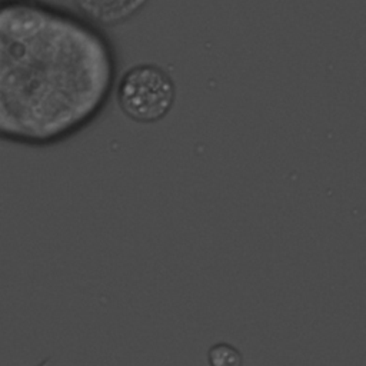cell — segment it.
<instances>
[{"instance_id": "cell-4", "label": "cell", "mask_w": 366, "mask_h": 366, "mask_svg": "<svg viewBox=\"0 0 366 366\" xmlns=\"http://www.w3.org/2000/svg\"><path fill=\"white\" fill-rule=\"evenodd\" d=\"M206 357L209 366H243L242 352L227 342H217L212 345Z\"/></svg>"}, {"instance_id": "cell-3", "label": "cell", "mask_w": 366, "mask_h": 366, "mask_svg": "<svg viewBox=\"0 0 366 366\" xmlns=\"http://www.w3.org/2000/svg\"><path fill=\"white\" fill-rule=\"evenodd\" d=\"M150 0H71L76 11L99 27H114L136 17Z\"/></svg>"}, {"instance_id": "cell-2", "label": "cell", "mask_w": 366, "mask_h": 366, "mask_svg": "<svg viewBox=\"0 0 366 366\" xmlns=\"http://www.w3.org/2000/svg\"><path fill=\"white\" fill-rule=\"evenodd\" d=\"M176 93L174 79L156 63L130 66L117 77L113 90L120 112L139 124L163 120L174 106Z\"/></svg>"}, {"instance_id": "cell-1", "label": "cell", "mask_w": 366, "mask_h": 366, "mask_svg": "<svg viewBox=\"0 0 366 366\" xmlns=\"http://www.w3.org/2000/svg\"><path fill=\"white\" fill-rule=\"evenodd\" d=\"M119 59L102 27L49 0H0V140L60 144L106 110Z\"/></svg>"}, {"instance_id": "cell-5", "label": "cell", "mask_w": 366, "mask_h": 366, "mask_svg": "<svg viewBox=\"0 0 366 366\" xmlns=\"http://www.w3.org/2000/svg\"><path fill=\"white\" fill-rule=\"evenodd\" d=\"M50 365V360L49 359H43L41 362H39V363H36L34 366H49Z\"/></svg>"}]
</instances>
